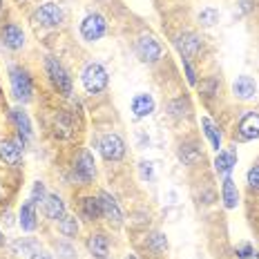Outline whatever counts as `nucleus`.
Masks as SVG:
<instances>
[{"label":"nucleus","mask_w":259,"mask_h":259,"mask_svg":"<svg viewBox=\"0 0 259 259\" xmlns=\"http://www.w3.org/2000/svg\"><path fill=\"white\" fill-rule=\"evenodd\" d=\"M20 228L25 230V233H31V230H36V203L31 201H25L23 208H20Z\"/></svg>","instance_id":"6ab92c4d"},{"label":"nucleus","mask_w":259,"mask_h":259,"mask_svg":"<svg viewBox=\"0 0 259 259\" xmlns=\"http://www.w3.org/2000/svg\"><path fill=\"white\" fill-rule=\"evenodd\" d=\"M150 246H152L154 250H163V248L168 246V239H165L163 235H159V233H156V235L150 237Z\"/></svg>","instance_id":"c756f323"},{"label":"nucleus","mask_w":259,"mask_h":259,"mask_svg":"<svg viewBox=\"0 0 259 259\" xmlns=\"http://www.w3.org/2000/svg\"><path fill=\"white\" fill-rule=\"evenodd\" d=\"M221 197H224V203L226 208H237V201H239V192H237V186L230 177L224 179V186H221Z\"/></svg>","instance_id":"412c9836"},{"label":"nucleus","mask_w":259,"mask_h":259,"mask_svg":"<svg viewBox=\"0 0 259 259\" xmlns=\"http://www.w3.org/2000/svg\"><path fill=\"white\" fill-rule=\"evenodd\" d=\"M74 175H76L80 181H85V183L94 179V175H96V170H94V156H92L90 150H83V152H80L76 165H74Z\"/></svg>","instance_id":"1a4fd4ad"},{"label":"nucleus","mask_w":259,"mask_h":259,"mask_svg":"<svg viewBox=\"0 0 259 259\" xmlns=\"http://www.w3.org/2000/svg\"><path fill=\"white\" fill-rule=\"evenodd\" d=\"M250 252H252V248H250V246H248V244H246V246H241V248H239V250H237V255H239V259H246L248 255H250Z\"/></svg>","instance_id":"72a5a7b5"},{"label":"nucleus","mask_w":259,"mask_h":259,"mask_svg":"<svg viewBox=\"0 0 259 259\" xmlns=\"http://www.w3.org/2000/svg\"><path fill=\"white\" fill-rule=\"evenodd\" d=\"M0 241H3V235H0Z\"/></svg>","instance_id":"58836bf2"},{"label":"nucleus","mask_w":259,"mask_h":259,"mask_svg":"<svg viewBox=\"0 0 259 259\" xmlns=\"http://www.w3.org/2000/svg\"><path fill=\"white\" fill-rule=\"evenodd\" d=\"M45 214L52 221H58L65 217V203L58 194H47L45 197Z\"/></svg>","instance_id":"f3484780"},{"label":"nucleus","mask_w":259,"mask_h":259,"mask_svg":"<svg viewBox=\"0 0 259 259\" xmlns=\"http://www.w3.org/2000/svg\"><path fill=\"white\" fill-rule=\"evenodd\" d=\"M3 42L9 50H20L25 45V34L18 25H7L3 29Z\"/></svg>","instance_id":"ddd939ff"},{"label":"nucleus","mask_w":259,"mask_h":259,"mask_svg":"<svg viewBox=\"0 0 259 259\" xmlns=\"http://www.w3.org/2000/svg\"><path fill=\"white\" fill-rule=\"evenodd\" d=\"M83 214L88 217L90 221L99 219L101 214H103V208H101V199L96 197H85L83 199Z\"/></svg>","instance_id":"5701e85b"},{"label":"nucleus","mask_w":259,"mask_h":259,"mask_svg":"<svg viewBox=\"0 0 259 259\" xmlns=\"http://www.w3.org/2000/svg\"><path fill=\"white\" fill-rule=\"evenodd\" d=\"M20 141H5L0 143V159L5 161V163L9 165H16L20 161V156H23V148H20Z\"/></svg>","instance_id":"4468645a"},{"label":"nucleus","mask_w":259,"mask_h":259,"mask_svg":"<svg viewBox=\"0 0 259 259\" xmlns=\"http://www.w3.org/2000/svg\"><path fill=\"white\" fill-rule=\"evenodd\" d=\"M99 199H101V208H103V214L107 217V221H110L112 226H121L123 212H121V208H118L116 199L112 197V194H107V192H103Z\"/></svg>","instance_id":"9d476101"},{"label":"nucleus","mask_w":259,"mask_h":259,"mask_svg":"<svg viewBox=\"0 0 259 259\" xmlns=\"http://www.w3.org/2000/svg\"><path fill=\"white\" fill-rule=\"evenodd\" d=\"M54 134L58 139H69L74 134V123L67 114H58L56 121H54Z\"/></svg>","instance_id":"4be33fe9"},{"label":"nucleus","mask_w":259,"mask_h":259,"mask_svg":"<svg viewBox=\"0 0 259 259\" xmlns=\"http://www.w3.org/2000/svg\"><path fill=\"white\" fill-rule=\"evenodd\" d=\"M9 80H12L14 96L18 101H23V103H27V101L31 99V94H34V85H31L29 74H27L23 67H12L9 69Z\"/></svg>","instance_id":"f257e3e1"},{"label":"nucleus","mask_w":259,"mask_h":259,"mask_svg":"<svg viewBox=\"0 0 259 259\" xmlns=\"http://www.w3.org/2000/svg\"><path fill=\"white\" fill-rule=\"evenodd\" d=\"M183 69H186V76H188V83L190 85H197V74H194V69H192V65L188 58H183Z\"/></svg>","instance_id":"2f4dec72"},{"label":"nucleus","mask_w":259,"mask_h":259,"mask_svg":"<svg viewBox=\"0 0 259 259\" xmlns=\"http://www.w3.org/2000/svg\"><path fill=\"white\" fill-rule=\"evenodd\" d=\"M239 134H241V139H246V141L259 139V114L257 112H248V114L241 118Z\"/></svg>","instance_id":"f8f14e48"},{"label":"nucleus","mask_w":259,"mask_h":259,"mask_svg":"<svg viewBox=\"0 0 259 259\" xmlns=\"http://www.w3.org/2000/svg\"><path fill=\"white\" fill-rule=\"evenodd\" d=\"M45 197H47V194H45V186H42V183L38 181V183L34 186V192H31V201H34V203L45 201Z\"/></svg>","instance_id":"7c9ffc66"},{"label":"nucleus","mask_w":259,"mask_h":259,"mask_svg":"<svg viewBox=\"0 0 259 259\" xmlns=\"http://www.w3.org/2000/svg\"><path fill=\"white\" fill-rule=\"evenodd\" d=\"M246 259H259V255H257V252H255V250H252V252H250V255H248Z\"/></svg>","instance_id":"f704fd0d"},{"label":"nucleus","mask_w":259,"mask_h":259,"mask_svg":"<svg viewBox=\"0 0 259 259\" xmlns=\"http://www.w3.org/2000/svg\"><path fill=\"white\" fill-rule=\"evenodd\" d=\"M83 85L90 94H99L107 88V72L103 65L99 63H90L88 67L83 69Z\"/></svg>","instance_id":"f03ea898"},{"label":"nucleus","mask_w":259,"mask_h":259,"mask_svg":"<svg viewBox=\"0 0 259 259\" xmlns=\"http://www.w3.org/2000/svg\"><path fill=\"white\" fill-rule=\"evenodd\" d=\"M132 112H134V116H139V118L150 116L154 112V99L150 94H137L132 99Z\"/></svg>","instance_id":"dca6fc26"},{"label":"nucleus","mask_w":259,"mask_h":259,"mask_svg":"<svg viewBox=\"0 0 259 259\" xmlns=\"http://www.w3.org/2000/svg\"><path fill=\"white\" fill-rule=\"evenodd\" d=\"M0 7H3V0H0Z\"/></svg>","instance_id":"4c0bfd02"},{"label":"nucleus","mask_w":259,"mask_h":259,"mask_svg":"<svg viewBox=\"0 0 259 259\" xmlns=\"http://www.w3.org/2000/svg\"><path fill=\"white\" fill-rule=\"evenodd\" d=\"M199 23H201L203 27L217 25V23H219V12H217V9H212V7L201 9V14H199Z\"/></svg>","instance_id":"a878e982"},{"label":"nucleus","mask_w":259,"mask_h":259,"mask_svg":"<svg viewBox=\"0 0 259 259\" xmlns=\"http://www.w3.org/2000/svg\"><path fill=\"white\" fill-rule=\"evenodd\" d=\"M12 116H14L16 127H18L20 143L29 141V139H31V123H29V116H27V112H23L20 107H16V110H12Z\"/></svg>","instance_id":"a211bd4d"},{"label":"nucleus","mask_w":259,"mask_h":259,"mask_svg":"<svg viewBox=\"0 0 259 259\" xmlns=\"http://www.w3.org/2000/svg\"><path fill=\"white\" fill-rule=\"evenodd\" d=\"M99 148H101V154H103L107 161H118L125 154V143H123V139L118 137V134H105V137L101 139Z\"/></svg>","instance_id":"423d86ee"},{"label":"nucleus","mask_w":259,"mask_h":259,"mask_svg":"<svg viewBox=\"0 0 259 259\" xmlns=\"http://www.w3.org/2000/svg\"><path fill=\"white\" fill-rule=\"evenodd\" d=\"M105 29H107V23L101 14L85 16L83 23H80V34H83L85 40H99L105 34Z\"/></svg>","instance_id":"39448f33"},{"label":"nucleus","mask_w":259,"mask_h":259,"mask_svg":"<svg viewBox=\"0 0 259 259\" xmlns=\"http://www.w3.org/2000/svg\"><path fill=\"white\" fill-rule=\"evenodd\" d=\"M63 9L54 3H45L40 5L38 9L34 12V23L40 25V27H58L63 23Z\"/></svg>","instance_id":"20e7f679"},{"label":"nucleus","mask_w":259,"mask_h":259,"mask_svg":"<svg viewBox=\"0 0 259 259\" xmlns=\"http://www.w3.org/2000/svg\"><path fill=\"white\" fill-rule=\"evenodd\" d=\"M201 125H203V132H206V137L210 139V143H212L214 150L221 148V137H219V130L214 127V123L210 121V118H201Z\"/></svg>","instance_id":"393cba45"},{"label":"nucleus","mask_w":259,"mask_h":259,"mask_svg":"<svg viewBox=\"0 0 259 259\" xmlns=\"http://www.w3.org/2000/svg\"><path fill=\"white\" fill-rule=\"evenodd\" d=\"M45 67H47V74H50L52 83L56 85V90L61 92V94H65V96L72 94V78H69L67 69H65L63 65L58 63L56 58H52V56H47Z\"/></svg>","instance_id":"7ed1b4c3"},{"label":"nucleus","mask_w":259,"mask_h":259,"mask_svg":"<svg viewBox=\"0 0 259 259\" xmlns=\"http://www.w3.org/2000/svg\"><path fill=\"white\" fill-rule=\"evenodd\" d=\"M137 54H139V58H141L143 63H156L161 58L159 40H156L154 36L143 34L141 38H139V42H137Z\"/></svg>","instance_id":"0eeeda50"},{"label":"nucleus","mask_w":259,"mask_h":259,"mask_svg":"<svg viewBox=\"0 0 259 259\" xmlns=\"http://www.w3.org/2000/svg\"><path fill=\"white\" fill-rule=\"evenodd\" d=\"M14 252H16V255H20V257H27V259H34V257L42 255L38 241L27 239V237H25V239H20V241H16V244H14Z\"/></svg>","instance_id":"aec40b11"},{"label":"nucleus","mask_w":259,"mask_h":259,"mask_svg":"<svg viewBox=\"0 0 259 259\" xmlns=\"http://www.w3.org/2000/svg\"><path fill=\"white\" fill-rule=\"evenodd\" d=\"M233 92H235L237 99L250 101L252 96L257 94V83H255V78L246 76V74H244V76H237L235 83H233Z\"/></svg>","instance_id":"9b49d317"},{"label":"nucleus","mask_w":259,"mask_h":259,"mask_svg":"<svg viewBox=\"0 0 259 259\" xmlns=\"http://www.w3.org/2000/svg\"><path fill=\"white\" fill-rule=\"evenodd\" d=\"M88 250L96 259H107V252H110V241H107L105 235L96 233V235H92L88 239Z\"/></svg>","instance_id":"2eb2a0df"},{"label":"nucleus","mask_w":259,"mask_h":259,"mask_svg":"<svg viewBox=\"0 0 259 259\" xmlns=\"http://www.w3.org/2000/svg\"><path fill=\"white\" fill-rule=\"evenodd\" d=\"M40 259H52V257L47 255V252H42V255H40Z\"/></svg>","instance_id":"c9c22d12"},{"label":"nucleus","mask_w":259,"mask_h":259,"mask_svg":"<svg viewBox=\"0 0 259 259\" xmlns=\"http://www.w3.org/2000/svg\"><path fill=\"white\" fill-rule=\"evenodd\" d=\"M58 230H61L65 237H74L78 233V221L74 217H63L61 224H58Z\"/></svg>","instance_id":"bb28decb"},{"label":"nucleus","mask_w":259,"mask_h":259,"mask_svg":"<svg viewBox=\"0 0 259 259\" xmlns=\"http://www.w3.org/2000/svg\"><path fill=\"white\" fill-rule=\"evenodd\" d=\"M248 186L252 188V190H259V163L257 165H252L250 170H248Z\"/></svg>","instance_id":"c85d7f7f"},{"label":"nucleus","mask_w":259,"mask_h":259,"mask_svg":"<svg viewBox=\"0 0 259 259\" xmlns=\"http://www.w3.org/2000/svg\"><path fill=\"white\" fill-rule=\"evenodd\" d=\"M235 163H237L235 150H230V152H219L217 159H214V168H217L219 172H230Z\"/></svg>","instance_id":"b1692460"},{"label":"nucleus","mask_w":259,"mask_h":259,"mask_svg":"<svg viewBox=\"0 0 259 259\" xmlns=\"http://www.w3.org/2000/svg\"><path fill=\"white\" fill-rule=\"evenodd\" d=\"M141 177L143 179H152V163H141Z\"/></svg>","instance_id":"473e14b6"},{"label":"nucleus","mask_w":259,"mask_h":259,"mask_svg":"<svg viewBox=\"0 0 259 259\" xmlns=\"http://www.w3.org/2000/svg\"><path fill=\"white\" fill-rule=\"evenodd\" d=\"M177 47H179L181 56L190 61V58H194L201 52V38H199L197 34H192V31H186V34H181L179 38H177Z\"/></svg>","instance_id":"6e6552de"},{"label":"nucleus","mask_w":259,"mask_h":259,"mask_svg":"<svg viewBox=\"0 0 259 259\" xmlns=\"http://www.w3.org/2000/svg\"><path fill=\"white\" fill-rule=\"evenodd\" d=\"M123 259H137V257H134V255H125V257H123Z\"/></svg>","instance_id":"e433bc0d"},{"label":"nucleus","mask_w":259,"mask_h":259,"mask_svg":"<svg viewBox=\"0 0 259 259\" xmlns=\"http://www.w3.org/2000/svg\"><path fill=\"white\" fill-rule=\"evenodd\" d=\"M56 252H58V257L61 259H76V250H74L69 244H58Z\"/></svg>","instance_id":"cd10ccee"}]
</instances>
